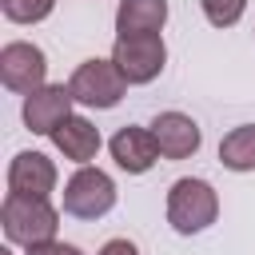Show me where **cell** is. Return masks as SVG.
Masks as SVG:
<instances>
[{
	"label": "cell",
	"instance_id": "3",
	"mask_svg": "<svg viewBox=\"0 0 255 255\" xmlns=\"http://www.w3.org/2000/svg\"><path fill=\"white\" fill-rule=\"evenodd\" d=\"M64 211L72 219H104L116 207V179L92 163H80L64 183Z\"/></svg>",
	"mask_w": 255,
	"mask_h": 255
},
{
	"label": "cell",
	"instance_id": "14",
	"mask_svg": "<svg viewBox=\"0 0 255 255\" xmlns=\"http://www.w3.org/2000/svg\"><path fill=\"white\" fill-rule=\"evenodd\" d=\"M52 8H56V0H0V12L12 24H40L52 16Z\"/></svg>",
	"mask_w": 255,
	"mask_h": 255
},
{
	"label": "cell",
	"instance_id": "9",
	"mask_svg": "<svg viewBox=\"0 0 255 255\" xmlns=\"http://www.w3.org/2000/svg\"><path fill=\"white\" fill-rule=\"evenodd\" d=\"M112 159H116V167L120 171H128V175H143V171H151L155 167V159H159V143H155V135H151V128H120L116 135H112Z\"/></svg>",
	"mask_w": 255,
	"mask_h": 255
},
{
	"label": "cell",
	"instance_id": "11",
	"mask_svg": "<svg viewBox=\"0 0 255 255\" xmlns=\"http://www.w3.org/2000/svg\"><path fill=\"white\" fill-rule=\"evenodd\" d=\"M52 143H56V151H60L64 159H72V163H92L96 151H100V128H96L92 120H84V116H68V120L52 131Z\"/></svg>",
	"mask_w": 255,
	"mask_h": 255
},
{
	"label": "cell",
	"instance_id": "1",
	"mask_svg": "<svg viewBox=\"0 0 255 255\" xmlns=\"http://www.w3.org/2000/svg\"><path fill=\"white\" fill-rule=\"evenodd\" d=\"M0 223H4L8 243H20V247L28 251V247H36V243L56 239V231H60V211H56L44 195H16V191H8V195H4V207H0Z\"/></svg>",
	"mask_w": 255,
	"mask_h": 255
},
{
	"label": "cell",
	"instance_id": "8",
	"mask_svg": "<svg viewBox=\"0 0 255 255\" xmlns=\"http://www.w3.org/2000/svg\"><path fill=\"white\" fill-rule=\"evenodd\" d=\"M151 135H155L163 159H187V155H195L199 143H203L199 124H195L191 116H183V112H159V116L151 120Z\"/></svg>",
	"mask_w": 255,
	"mask_h": 255
},
{
	"label": "cell",
	"instance_id": "4",
	"mask_svg": "<svg viewBox=\"0 0 255 255\" xmlns=\"http://www.w3.org/2000/svg\"><path fill=\"white\" fill-rule=\"evenodd\" d=\"M68 88H72L76 104L108 112V108H116V104L124 100L128 80H124V72L116 68V60H100V56H92V60H84V64L72 72Z\"/></svg>",
	"mask_w": 255,
	"mask_h": 255
},
{
	"label": "cell",
	"instance_id": "6",
	"mask_svg": "<svg viewBox=\"0 0 255 255\" xmlns=\"http://www.w3.org/2000/svg\"><path fill=\"white\" fill-rule=\"evenodd\" d=\"M0 80H4L8 92H20V96L44 88V80H48V56H44V48H36L28 40L4 44L0 48Z\"/></svg>",
	"mask_w": 255,
	"mask_h": 255
},
{
	"label": "cell",
	"instance_id": "10",
	"mask_svg": "<svg viewBox=\"0 0 255 255\" xmlns=\"http://www.w3.org/2000/svg\"><path fill=\"white\" fill-rule=\"evenodd\" d=\"M56 163L44 151H16L8 163V191L16 195H52L56 191Z\"/></svg>",
	"mask_w": 255,
	"mask_h": 255
},
{
	"label": "cell",
	"instance_id": "5",
	"mask_svg": "<svg viewBox=\"0 0 255 255\" xmlns=\"http://www.w3.org/2000/svg\"><path fill=\"white\" fill-rule=\"evenodd\" d=\"M112 60L124 72L128 84H151L163 64H167V44L159 32H143V36H116L112 44Z\"/></svg>",
	"mask_w": 255,
	"mask_h": 255
},
{
	"label": "cell",
	"instance_id": "15",
	"mask_svg": "<svg viewBox=\"0 0 255 255\" xmlns=\"http://www.w3.org/2000/svg\"><path fill=\"white\" fill-rule=\"evenodd\" d=\"M199 8H203V16H207V24H215V28H231V24L243 20L247 0H199Z\"/></svg>",
	"mask_w": 255,
	"mask_h": 255
},
{
	"label": "cell",
	"instance_id": "7",
	"mask_svg": "<svg viewBox=\"0 0 255 255\" xmlns=\"http://www.w3.org/2000/svg\"><path fill=\"white\" fill-rule=\"evenodd\" d=\"M72 104H76V96H72L68 84H44V88L28 92L24 96V124H28V131L32 135H52L72 116Z\"/></svg>",
	"mask_w": 255,
	"mask_h": 255
},
{
	"label": "cell",
	"instance_id": "16",
	"mask_svg": "<svg viewBox=\"0 0 255 255\" xmlns=\"http://www.w3.org/2000/svg\"><path fill=\"white\" fill-rule=\"evenodd\" d=\"M28 255H84V251H80V247H72V243L48 239V243H36V247H28Z\"/></svg>",
	"mask_w": 255,
	"mask_h": 255
},
{
	"label": "cell",
	"instance_id": "12",
	"mask_svg": "<svg viewBox=\"0 0 255 255\" xmlns=\"http://www.w3.org/2000/svg\"><path fill=\"white\" fill-rule=\"evenodd\" d=\"M163 24H167V0H120L116 8V36L163 32Z\"/></svg>",
	"mask_w": 255,
	"mask_h": 255
},
{
	"label": "cell",
	"instance_id": "17",
	"mask_svg": "<svg viewBox=\"0 0 255 255\" xmlns=\"http://www.w3.org/2000/svg\"><path fill=\"white\" fill-rule=\"evenodd\" d=\"M96 255H139V247H135L131 239H108Z\"/></svg>",
	"mask_w": 255,
	"mask_h": 255
},
{
	"label": "cell",
	"instance_id": "13",
	"mask_svg": "<svg viewBox=\"0 0 255 255\" xmlns=\"http://www.w3.org/2000/svg\"><path fill=\"white\" fill-rule=\"evenodd\" d=\"M219 163L227 171H255V124H239L219 139Z\"/></svg>",
	"mask_w": 255,
	"mask_h": 255
},
{
	"label": "cell",
	"instance_id": "2",
	"mask_svg": "<svg viewBox=\"0 0 255 255\" xmlns=\"http://www.w3.org/2000/svg\"><path fill=\"white\" fill-rule=\"evenodd\" d=\"M215 215H219V195L207 179L183 175L167 187V223H171V231L199 235L215 223Z\"/></svg>",
	"mask_w": 255,
	"mask_h": 255
}]
</instances>
